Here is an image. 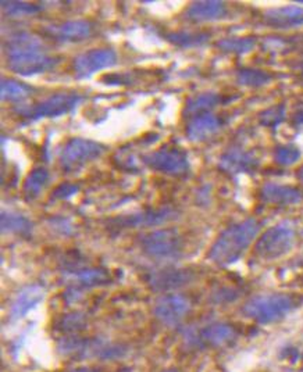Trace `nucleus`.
Listing matches in <instances>:
<instances>
[{
  "mask_svg": "<svg viewBox=\"0 0 303 372\" xmlns=\"http://www.w3.org/2000/svg\"><path fill=\"white\" fill-rule=\"evenodd\" d=\"M8 68L21 76H31L54 70L60 57L45 50L43 41L31 32H17L5 45Z\"/></svg>",
  "mask_w": 303,
  "mask_h": 372,
  "instance_id": "f257e3e1",
  "label": "nucleus"
},
{
  "mask_svg": "<svg viewBox=\"0 0 303 372\" xmlns=\"http://www.w3.org/2000/svg\"><path fill=\"white\" fill-rule=\"evenodd\" d=\"M260 232V224L255 218H248L225 228L209 250V260L220 267L237 262L251 247Z\"/></svg>",
  "mask_w": 303,
  "mask_h": 372,
  "instance_id": "f03ea898",
  "label": "nucleus"
},
{
  "mask_svg": "<svg viewBox=\"0 0 303 372\" xmlns=\"http://www.w3.org/2000/svg\"><path fill=\"white\" fill-rule=\"evenodd\" d=\"M83 96L74 92H61L54 93L45 101L34 103L31 106L16 107L14 113L27 120V121H39L43 118H57L64 114H68L75 107L80 106L83 102Z\"/></svg>",
  "mask_w": 303,
  "mask_h": 372,
  "instance_id": "7ed1b4c3",
  "label": "nucleus"
},
{
  "mask_svg": "<svg viewBox=\"0 0 303 372\" xmlns=\"http://www.w3.org/2000/svg\"><path fill=\"white\" fill-rule=\"evenodd\" d=\"M295 302L288 295H262L252 298L242 307L245 317L267 325L284 320L293 309Z\"/></svg>",
  "mask_w": 303,
  "mask_h": 372,
  "instance_id": "20e7f679",
  "label": "nucleus"
},
{
  "mask_svg": "<svg viewBox=\"0 0 303 372\" xmlns=\"http://www.w3.org/2000/svg\"><path fill=\"white\" fill-rule=\"evenodd\" d=\"M106 146L91 139L72 138L59 150V165L63 172H80L85 165L102 157Z\"/></svg>",
  "mask_w": 303,
  "mask_h": 372,
  "instance_id": "39448f33",
  "label": "nucleus"
},
{
  "mask_svg": "<svg viewBox=\"0 0 303 372\" xmlns=\"http://www.w3.org/2000/svg\"><path fill=\"white\" fill-rule=\"evenodd\" d=\"M296 231L288 223H280L260 235L255 245V253L264 261H274L286 256L295 246Z\"/></svg>",
  "mask_w": 303,
  "mask_h": 372,
  "instance_id": "423d86ee",
  "label": "nucleus"
},
{
  "mask_svg": "<svg viewBox=\"0 0 303 372\" xmlns=\"http://www.w3.org/2000/svg\"><path fill=\"white\" fill-rule=\"evenodd\" d=\"M142 251L155 260H177L184 250V238L174 229H156L140 238Z\"/></svg>",
  "mask_w": 303,
  "mask_h": 372,
  "instance_id": "0eeeda50",
  "label": "nucleus"
},
{
  "mask_svg": "<svg viewBox=\"0 0 303 372\" xmlns=\"http://www.w3.org/2000/svg\"><path fill=\"white\" fill-rule=\"evenodd\" d=\"M142 161L150 169L170 176H182L189 172V158L187 153L174 146H163L156 152L145 154Z\"/></svg>",
  "mask_w": 303,
  "mask_h": 372,
  "instance_id": "6e6552de",
  "label": "nucleus"
},
{
  "mask_svg": "<svg viewBox=\"0 0 303 372\" xmlns=\"http://www.w3.org/2000/svg\"><path fill=\"white\" fill-rule=\"evenodd\" d=\"M237 338L236 328L229 322H213L185 332V340L198 347H221Z\"/></svg>",
  "mask_w": 303,
  "mask_h": 372,
  "instance_id": "1a4fd4ad",
  "label": "nucleus"
},
{
  "mask_svg": "<svg viewBox=\"0 0 303 372\" xmlns=\"http://www.w3.org/2000/svg\"><path fill=\"white\" fill-rule=\"evenodd\" d=\"M117 63V53L110 48H98L87 50L74 60L75 76L85 79L94 74L113 67Z\"/></svg>",
  "mask_w": 303,
  "mask_h": 372,
  "instance_id": "9d476101",
  "label": "nucleus"
},
{
  "mask_svg": "<svg viewBox=\"0 0 303 372\" xmlns=\"http://www.w3.org/2000/svg\"><path fill=\"white\" fill-rule=\"evenodd\" d=\"M260 167L259 158L255 153L245 150L241 146H231L218 158V168L230 175L253 174Z\"/></svg>",
  "mask_w": 303,
  "mask_h": 372,
  "instance_id": "9b49d317",
  "label": "nucleus"
},
{
  "mask_svg": "<svg viewBox=\"0 0 303 372\" xmlns=\"http://www.w3.org/2000/svg\"><path fill=\"white\" fill-rule=\"evenodd\" d=\"M177 217L178 211H176L173 207H162L156 210H145L129 216H123L113 221V224H117L118 228H147L167 224Z\"/></svg>",
  "mask_w": 303,
  "mask_h": 372,
  "instance_id": "f8f14e48",
  "label": "nucleus"
},
{
  "mask_svg": "<svg viewBox=\"0 0 303 372\" xmlns=\"http://www.w3.org/2000/svg\"><path fill=\"white\" fill-rule=\"evenodd\" d=\"M191 303L181 295H166L155 304L156 318L166 327L178 325L189 313Z\"/></svg>",
  "mask_w": 303,
  "mask_h": 372,
  "instance_id": "ddd939ff",
  "label": "nucleus"
},
{
  "mask_svg": "<svg viewBox=\"0 0 303 372\" xmlns=\"http://www.w3.org/2000/svg\"><path fill=\"white\" fill-rule=\"evenodd\" d=\"M194 273L189 269L184 268H165L155 271L149 275L147 282L152 289L158 292L180 289L192 282Z\"/></svg>",
  "mask_w": 303,
  "mask_h": 372,
  "instance_id": "4468645a",
  "label": "nucleus"
},
{
  "mask_svg": "<svg viewBox=\"0 0 303 372\" xmlns=\"http://www.w3.org/2000/svg\"><path fill=\"white\" fill-rule=\"evenodd\" d=\"M260 200L273 206H292L303 200V194L293 186L281 183H264L260 189Z\"/></svg>",
  "mask_w": 303,
  "mask_h": 372,
  "instance_id": "2eb2a0df",
  "label": "nucleus"
},
{
  "mask_svg": "<svg viewBox=\"0 0 303 372\" xmlns=\"http://www.w3.org/2000/svg\"><path fill=\"white\" fill-rule=\"evenodd\" d=\"M46 34L59 42H83L94 32V25L87 20H72L59 25L46 27Z\"/></svg>",
  "mask_w": 303,
  "mask_h": 372,
  "instance_id": "dca6fc26",
  "label": "nucleus"
},
{
  "mask_svg": "<svg viewBox=\"0 0 303 372\" xmlns=\"http://www.w3.org/2000/svg\"><path fill=\"white\" fill-rule=\"evenodd\" d=\"M221 130L220 118L213 113H205L189 118L185 134L191 142H206Z\"/></svg>",
  "mask_w": 303,
  "mask_h": 372,
  "instance_id": "f3484780",
  "label": "nucleus"
},
{
  "mask_svg": "<svg viewBox=\"0 0 303 372\" xmlns=\"http://www.w3.org/2000/svg\"><path fill=\"white\" fill-rule=\"evenodd\" d=\"M264 23L277 30H291L303 27V8L284 6L269 9L263 14Z\"/></svg>",
  "mask_w": 303,
  "mask_h": 372,
  "instance_id": "a211bd4d",
  "label": "nucleus"
},
{
  "mask_svg": "<svg viewBox=\"0 0 303 372\" xmlns=\"http://www.w3.org/2000/svg\"><path fill=\"white\" fill-rule=\"evenodd\" d=\"M64 276L71 281L68 288H72L81 293L85 289H91L109 282V272L103 268H79L64 272Z\"/></svg>",
  "mask_w": 303,
  "mask_h": 372,
  "instance_id": "6ab92c4d",
  "label": "nucleus"
},
{
  "mask_svg": "<svg viewBox=\"0 0 303 372\" xmlns=\"http://www.w3.org/2000/svg\"><path fill=\"white\" fill-rule=\"evenodd\" d=\"M227 16V5L218 0H202L194 2L185 10V17L192 23L217 21Z\"/></svg>",
  "mask_w": 303,
  "mask_h": 372,
  "instance_id": "aec40b11",
  "label": "nucleus"
},
{
  "mask_svg": "<svg viewBox=\"0 0 303 372\" xmlns=\"http://www.w3.org/2000/svg\"><path fill=\"white\" fill-rule=\"evenodd\" d=\"M43 299H45V289L39 285L27 287L16 296L10 309V316L14 320L23 318L31 310H34Z\"/></svg>",
  "mask_w": 303,
  "mask_h": 372,
  "instance_id": "412c9836",
  "label": "nucleus"
},
{
  "mask_svg": "<svg viewBox=\"0 0 303 372\" xmlns=\"http://www.w3.org/2000/svg\"><path fill=\"white\" fill-rule=\"evenodd\" d=\"M2 232L23 238H30L32 235L34 224L21 213L13 210H3L2 218H0Z\"/></svg>",
  "mask_w": 303,
  "mask_h": 372,
  "instance_id": "4be33fe9",
  "label": "nucleus"
},
{
  "mask_svg": "<svg viewBox=\"0 0 303 372\" xmlns=\"http://www.w3.org/2000/svg\"><path fill=\"white\" fill-rule=\"evenodd\" d=\"M222 102V98L214 92H203L196 96H192L187 101L184 107V117H195L205 113H211L214 107H217Z\"/></svg>",
  "mask_w": 303,
  "mask_h": 372,
  "instance_id": "5701e85b",
  "label": "nucleus"
},
{
  "mask_svg": "<svg viewBox=\"0 0 303 372\" xmlns=\"http://www.w3.org/2000/svg\"><path fill=\"white\" fill-rule=\"evenodd\" d=\"M50 179V174L48 171L46 167L41 165V167H35L28 176L25 178L24 183H23V195L25 198V200L32 202L35 200L42 191L46 188V185L49 183Z\"/></svg>",
  "mask_w": 303,
  "mask_h": 372,
  "instance_id": "b1692460",
  "label": "nucleus"
},
{
  "mask_svg": "<svg viewBox=\"0 0 303 372\" xmlns=\"http://www.w3.org/2000/svg\"><path fill=\"white\" fill-rule=\"evenodd\" d=\"M34 92V87L13 78H3L2 83H0V96H2L3 102H23L28 99Z\"/></svg>",
  "mask_w": 303,
  "mask_h": 372,
  "instance_id": "393cba45",
  "label": "nucleus"
},
{
  "mask_svg": "<svg viewBox=\"0 0 303 372\" xmlns=\"http://www.w3.org/2000/svg\"><path fill=\"white\" fill-rule=\"evenodd\" d=\"M165 38L182 49H191L203 46L210 41V34L207 32H188V31H177V32H167L165 34Z\"/></svg>",
  "mask_w": 303,
  "mask_h": 372,
  "instance_id": "a878e982",
  "label": "nucleus"
},
{
  "mask_svg": "<svg viewBox=\"0 0 303 372\" xmlns=\"http://www.w3.org/2000/svg\"><path fill=\"white\" fill-rule=\"evenodd\" d=\"M256 46L255 37H237V38H225L217 42V48L224 53L233 54H247L252 52Z\"/></svg>",
  "mask_w": 303,
  "mask_h": 372,
  "instance_id": "bb28decb",
  "label": "nucleus"
},
{
  "mask_svg": "<svg viewBox=\"0 0 303 372\" xmlns=\"http://www.w3.org/2000/svg\"><path fill=\"white\" fill-rule=\"evenodd\" d=\"M273 81V75L260 68H240L237 82L247 87H262Z\"/></svg>",
  "mask_w": 303,
  "mask_h": 372,
  "instance_id": "cd10ccee",
  "label": "nucleus"
},
{
  "mask_svg": "<svg viewBox=\"0 0 303 372\" xmlns=\"http://www.w3.org/2000/svg\"><path fill=\"white\" fill-rule=\"evenodd\" d=\"M87 327V317L80 311H74L63 316L57 322V329L65 333L80 332Z\"/></svg>",
  "mask_w": 303,
  "mask_h": 372,
  "instance_id": "c85d7f7f",
  "label": "nucleus"
},
{
  "mask_svg": "<svg viewBox=\"0 0 303 372\" xmlns=\"http://www.w3.org/2000/svg\"><path fill=\"white\" fill-rule=\"evenodd\" d=\"M2 8L8 16H32L43 10L42 5L27 3V2H2Z\"/></svg>",
  "mask_w": 303,
  "mask_h": 372,
  "instance_id": "c756f323",
  "label": "nucleus"
},
{
  "mask_svg": "<svg viewBox=\"0 0 303 372\" xmlns=\"http://www.w3.org/2000/svg\"><path fill=\"white\" fill-rule=\"evenodd\" d=\"M300 150L293 145H281L274 150V161L281 167H289L299 161Z\"/></svg>",
  "mask_w": 303,
  "mask_h": 372,
  "instance_id": "7c9ffc66",
  "label": "nucleus"
},
{
  "mask_svg": "<svg viewBox=\"0 0 303 372\" xmlns=\"http://www.w3.org/2000/svg\"><path fill=\"white\" fill-rule=\"evenodd\" d=\"M285 120V107L282 105L273 106L259 114V123L263 127L275 130Z\"/></svg>",
  "mask_w": 303,
  "mask_h": 372,
  "instance_id": "2f4dec72",
  "label": "nucleus"
},
{
  "mask_svg": "<svg viewBox=\"0 0 303 372\" xmlns=\"http://www.w3.org/2000/svg\"><path fill=\"white\" fill-rule=\"evenodd\" d=\"M80 192V186L75 183H60L57 188L52 192L50 199L52 200H65L70 199L71 196L77 195Z\"/></svg>",
  "mask_w": 303,
  "mask_h": 372,
  "instance_id": "473e14b6",
  "label": "nucleus"
},
{
  "mask_svg": "<svg viewBox=\"0 0 303 372\" xmlns=\"http://www.w3.org/2000/svg\"><path fill=\"white\" fill-rule=\"evenodd\" d=\"M116 163L120 164V168L125 169V171H138V163L135 161L134 156L131 152H125V150H120L116 157H114Z\"/></svg>",
  "mask_w": 303,
  "mask_h": 372,
  "instance_id": "72a5a7b5",
  "label": "nucleus"
},
{
  "mask_svg": "<svg viewBox=\"0 0 303 372\" xmlns=\"http://www.w3.org/2000/svg\"><path fill=\"white\" fill-rule=\"evenodd\" d=\"M240 298V293L236 291V289H231V288H222V289H218L217 292H214L211 295V299L214 303L217 304H222V303H230V302H234Z\"/></svg>",
  "mask_w": 303,
  "mask_h": 372,
  "instance_id": "f704fd0d",
  "label": "nucleus"
},
{
  "mask_svg": "<svg viewBox=\"0 0 303 372\" xmlns=\"http://www.w3.org/2000/svg\"><path fill=\"white\" fill-rule=\"evenodd\" d=\"M50 225L53 229H56V232H60L61 235H71L74 232V227H72L71 221L67 218L56 217L50 221Z\"/></svg>",
  "mask_w": 303,
  "mask_h": 372,
  "instance_id": "c9c22d12",
  "label": "nucleus"
},
{
  "mask_svg": "<svg viewBox=\"0 0 303 372\" xmlns=\"http://www.w3.org/2000/svg\"><path fill=\"white\" fill-rule=\"evenodd\" d=\"M292 121H293V124H296V125H303V110L295 113Z\"/></svg>",
  "mask_w": 303,
  "mask_h": 372,
  "instance_id": "e433bc0d",
  "label": "nucleus"
},
{
  "mask_svg": "<svg viewBox=\"0 0 303 372\" xmlns=\"http://www.w3.org/2000/svg\"><path fill=\"white\" fill-rule=\"evenodd\" d=\"M68 372H95L92 368H88V366H80V368H74Z\"/></svg>",
  "mask_w": 303,
  "mask_h": 372,
  "instance_id": "4c0bfd02",
  "label": "nucleus"
},
{
  "mask_svg": "<svg viewBox=\"0 0 303 372\" xmlns=\"http://www.w3.org/2000/svg\"><path fill=\"white\" fill-rule=\"evenodd\" d=\"M297 179L300 180V183L303 185V165L297 169Z\"/></svg>",
  "mask_w": 303,
  "mask_h": 372,
  "instance_id": "58836bf2",
  "label": "nucleus"
},
{
  "mask_svg": "<svg viewBox=\"0 0 303 372\" xmlns=\"http://www.w3.org/2000/svg\"><path fill=\"white\" fill-rule=\"evenodd\" d=\"M118 372H132V369H129V368H123V369H120Z\"/></svg>",
  "mask_w": 303,
  "mask_h": 372,
  "instance_id": "ea45409f",
  "label": "nucleus"
},
{
  "mask_svg": "<svg viewBox=\"0 0 303 372\" xmlns=\"http://www.w3.org/2000/svg\"><path fill=\"white\" fill-rule=\"evenodd\" d=\"M166 372H178V371H176V369H169V371H166Z\"/></svg>",
  "mask_w": 303,
  "mask_h": 372,
  "instance_id": "a19ab883",
  "label": "nucleus"
},
{
  "mask_svg": "<svg viewBox=\"0 0 303 372\" xmlns=\"http://www.w3.org/2000/svg\"><path fill=\"white\" fill-rule=\"evenodd\" d=\"M299 3H300V5H303V0H299Z\"/></svg>",
  "mask_w": 303,
  "mask_h": 372,
  "instance_id": "79ce46f5",
  "label": "nucleus"
}]
</instances>
